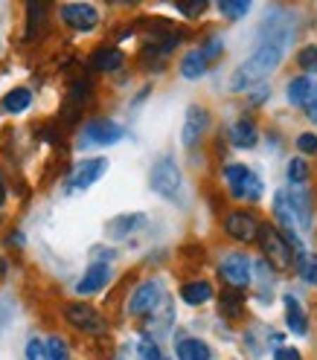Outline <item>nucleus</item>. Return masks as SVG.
I'll return each instance as SVG.
<instances>
[{"label": "nucleus", "instance_id": "7", "mask_svg": "<svg viewBox=\"0 0 317 360\" xmlns=\"http://www.w3.org/2000/svg\"><path fill=\"white\" fill-rule=\"evenodd\" d=\"M259 244H262V250H265V256H268V262H274L277 267H288L294 259H291V247L285 244V238L274 230V227H259Z\"/></svg>", "mask_w": 317, "mask_h": 360}, {"label": "nucleus", "instance_id": "6", "mask_svg": "<svg viewBox=\"0 0 317 360\" xmlns=\"http://www.w3.org/2000/svg\"><path fill=\"white\" fill-rule=\"evenodd\" d=\"M64 314H67V320H70V323H73L79 331H85V334H105V331H108L105 317H102L99 311L90 308V305L73 302V305L64 308Z\"/></svg>", "mask_w": 317, "mask_h": 360}, {"label": "nucleus", "instance_id": "25", "mask_svg": "<svg viewBox=\"0 0 317 360\" xmlns=\"http://www.w3.org/2000/svg\"><path fill=\"white\" fill-rule=\"evenodd\" d=\"M44 357L47 360H70V352H67V343L61 337H50V340L44 343Z\"/></svg>", "mask_w": 317, "mask_h": 360}, {"label": "nucleus", "instance_id": "26", "mask_svg": "<svg viewBox=\"0 0 317 360\" xmlns=\"http://www.w3.org/2000/svg\"><path fill=\"white\" fill-rule=\"evenodd\" d=\"M218 9H221V15H228V18H242V15L251 12V4H247V0H221Z\"/></svg>", "mask_w": 317, "mask_h": 360}, {"label": "nucleus", "instance_id": "1", "mask_svg": "<svg viewBox=\"0 0 317 360\" xmlns=\"http://www.w3.org/2000/svg\"><path fill=\"white\" fill-rule=\"evenodd\" d=\"M291 38H294V30L291 27H277L274 18L265 20V27L259 32L256 50L251 53V58H247L239 67V70H236V76H233V90H247V87L265 82L280 67L282 53H285V44Z\"/></svg>", "mask_w": 317, "mask_h": 360}, {"label": "nucleus", "instance_id": "37", "mask_svg": "<svg viewBox=\"0 0 317 360\" xmlns=\"http://www.w3.org/2000/svg\"><path fill=\"white\" fill-rule=\"evenodd\" d=\"M6 200V189H4V184H0V204H4Z\"/></svg>", "mask_w": 317, "mask_h": 360}, {"label": "nucleus", "instance_id": "29", "mask_svg": "<svg viewBox=\"0 0 317 360\" xmlns=\"http://www.w3.org/2000/svg\"><path fill=\"white\" fill-rule=\"evenodd\" d=\"M297 64L303 67L306 73H317V44H314V47H306V50H300V56H297Z\"/></svg>", "mask_w": 317, "mask_h": 360}, {"label": "nucleus", "instance_id": "10", "mask_svg": "<svg viewBox=\"0 0 317 360\" xmlns=\"http://www.w3.org/2000/svg\"><path fill=\"white\" fill-rule=\"evenodd\" d=\"M61 20L70 30L90 32V30L99 24V12L90 6V4H67V6H61Z\"/></svg>", "mask_w": 317, "mask_h": 360}, {"label": "nucleus", "instance_id": "20", "mask_svg": "<svg viewBox=\"0 0 317 360\" xmlns=\"http://www.w3.org/2000/svg\"><path fill=\"white\" fill-rule=\"evenodd\" d=\"M213 297V288H210V282H187L184 288H180V300H184L187 305H204Z\"/></svg>", "mask_w": 317, "mask_h": 360}, {"label": "nucleus", "instance_id": "9", "mask_svg": "<svg viewBox=\"0 0 317 360\" xmlns=\"http://www.w3.org/2000/svg\"><path fill=\"white\" fill-rule=\"evenodd\" d=\"M105 172H108V160H105V157H94V160H82V163L73 169L70 184H67V186H70L73 192H85L87 186H94Z\"/></svg>", "mask_w": 317, "mask_h": 360}, {"label": "nucleus", "instance_id": "31", "mask_svg": "<svg viewBox=\"0 0 317 360\" xmlns=\"http://www.w3.org/2000/svg\"><path fill=\"white\" fill-rule=\"evenodd\" d=\"M140 357H143V360H163V352L157 349V343H154V340L143 337V340H140Z\"/></svg>", "mask_w": 317, "mask_h": 360}, {"label": "nucleus", "instance_id": "8", "mask_svg": "<svg viewBox=\"0 0 317 360\" xmlns=\"http://www.w3.org/2000/svg\"><path fill=\"white\" fill-rule=\"evenodd\" d=\"M221 276L233 290H244L251 285V259L242 253H230L221 259Z\"/></svg>", "mask_w": 317, "mask_h": 360}, {"label": "nucleus", "instance_id": "33", "mask_svg": "<svg viewBox=\"0 0 317 360\" xmlns=\"http://www.w3.org/2000/svg\"><path fill=\"white\" fill-rule=\"evenodd\" d=\"M27 360H47V357H44V343L35 340V337L27 343Z\"/></svg>", "mask_w": 317, "mask_h": 360}, {"label": "nucleus", "instance_id": "16", "mask_svg": "<svg viewBox=\"0 0 317 360\" xmlns=\"http://www.w3.org/2000/svg\"><path fill=\"white\" fill-rule=\"evenodd\" d=\"M175 354H178V360H210L213 357L210 346L204 340H198V337H184V340L178 343Z\"/></svg>", "mask_w": 317, "mask_h": 360}, {"label": "nucleus", "instance_id": "35", "mask_svg": "<svg viewBox=\"0 0 317 360\" xmlns=\"http://www.w3.org/2000/svg\"><path fill=\"white\" fill-rule=\"evenodd\" d=\"M178 9L184 15H198L204 12V0H189V4H178Z\"/></svg>", "mask_w": 317, "mask_h": 360}, {"label": "nucleus", "instance_id": "27", "mask_svg": "<svg viewBox=\"0 0 317 360\" xmlns=\"http://www.w3.org/2000/svg\"><path fill=\"white\" fill-rule=\"evenodd\" d=\"M221 302H224V314H228V317H239L242 314V294L239 290H224L221 294Z\"/></svg>", "mask_w": 317, "mask_h": 360}, {"label": "nucleus", "instance_id": "30", "mask_svg": "<svg viewBox=\"0 0 317 360\" xmlns=\"http://www.w3.org/2000/svg\"><path fill=\"white\" fill-rule=\"evenodd\" d=\"M221 50H224V41H221V38H210V41H207V44H204V47H201V56H204V58H207V61L213 64V61L221 56Z\"/></svg>", "mask_w": 317, "mask_h": 360}, {"label": "nucleus", "instance_id": "36", "mask_svg": "<svg viewBox=\"0 0 317 360\" xmlns=\"http://www.w3.org/2000/svg\"><path fill=\"white\" fill-rule=\"evenodd\" d=\"M306 110H309V117L317 122V84L311 87V94H309V99H306Z\"/></svg>", "mask_w": 317, "mask_h": 360}, {"label": "nucleus", "instance_id": "34", "mask_svg": "<svg viewBox=\"0 0 317 360\" xmlns=\"http://www.w3.org/2000/svg\"><path fill=\"white\" fill-rule=\"evenodd\" d=\"M274 360H303V354L297 349H291V346H277Z\"/></svg>", "mask_w": 317, "mask_h": 360}, {"label": "nucleus", "instance_id": "4", "mask_svg": "<svg viewBox=\"0 0 317 360\" xmlns=\"http://www.w3.org/2000/svg\"><path fill=\"white\" fill-rule=\"evenodd\" d=\"M125 137V128L111 122V120H90L82 134H79V148H90V146H114Z\"/></svg>", "mask_w": 317, "mask_h": 360}, {"label": "nucleus", "instance_id": "12", "mask_svg": "<svg viewBox=\"0 0 317 360\" xmlns=\"http://www.w3.org/2000/svg\"><path fill=\"white\" fill-rule=\"evenodd\" d=\"M224 230H228V236H233L236 241H256L259 236V224L251 212H230L228 221H224Z\"/></svg>", "mask_w": 317, "mask_h": 360}, {"label": "nucleus", "instance_id": "14", "mask_svg": "<svg viewBox=\"0 0 317 360\" xmlns=\"http://www.w3.org/2000/svg\"><path fill=\"white\" fill-rule=\"evenodd\" d=\"M108 279H111V267H108L105 262H97V264H90V267H87V274L79 279L76 290H79L82 297L97 294V290H102V288L108 285Z\"/></svg>", "mask_w": 317, "mask_h": 360}, {"label": "nucleus", "instance_id": "19", "mask_svg": "<svg viewBox=\"0 0 317 360\" xmlns=\"http://www.w3.org/2000/svg\"><path fill=\"white\" fill-rule=\"evenodd\" d=\"M207 67H210V61L201 56V50H189L184 56V61H180V76L184 79H201L204 73H207Z\"/></svg>", "mask_w": 317, "mask_h": 360}, {"label": "nucleus", "instance_id": "13", "mask_svg": "<svg viewBox=\"0 0 317 360\" xmlns=\"http://www.w3.org/2000/svg\"><path fill=\"white\" fill-rule=\"evenodd\" d=\"M210 122V114H207V108H201V105H192L187 110V122H184V146L192 148L198 140H201V134L204 128H207Z\"/></svg>", "mask_w": 317, "mask_h": 360}, {"label": "nucleus", "instance_id": "32", "mask_svg": "<svg viewBox=\"0 0 317 360\" xmlns=\"http://www.w3.org/2000/svg\"><path fill=\"white\" fill-rule=\"evenodd\" d=\"M297 148L306 151V154H314L317 151V134H300V137H297Z\"/></svg>", "mask_w": 317, "mask_h": 360}, {"label": "nucleus", "instance_id": "5", "mask_svg": "<svg viewBox=\"0 0 317 360\" xmlns=\"http://www.w3.org/2000/svg\"><path fill=\"white\" fill-rule=\"evenodd\" d=\"M161 302H163V285L157 279L143 282L137 290H134V297L128 300V314L131 317H143V314H151Z\"/></svg>", "mask_w": 317, "mask_h": 360}, {"label": "nucleus", "instance_id": "28", "mask_svg": "<svg viewBox=\"0 0 317 360\" xmlns=\"http://www.w3.org/2000/svg\"><path fill=\"white\" fill-rule=\"evenodd\" d=\"M285 174H288L291 184H306V180H309V166H306V160L294 157V160L288 163V169H285Z\"/></svg>", "mask_w": 317, "mask_h": 360}, {"label": "nucleus", "instance_id": "24", "mask_svg": "<svg viewBox=\"0 0 317 360\" xmlns=\"http://www.w3.org/2000/svg\"><path fill=\"white\" fill-rule=\"evenodd\" d=\"M297 270L309 285H317V253H303L297 259Z\"/></svg>", "mask_w": 317, "mask_h": 360}, {"label": "nucleus", "instance_id": "22", "mask_svg": "<svg viewBox=\"0 0 317 360\" xmlns=\"http://www.w3.org/2000/svg\"><path fill=\"white\" fill-rule=\"evenodd\" d=\"M32 102V94L27 87H15L9 90V94L4 96V110H9V114H20V110H27Z\"/></svg>", "mask_w": 317, "mask_h": 360}, {"label": "nucleus", "instance_id": "11", "mask_svg": "<svg viewBox=\"0 0 317 360\" xmlns=\"http://www.w3.org/2000/svg\"><path fill=\"white\" fill-rule=\"evenodd\" d=\"M285 195H288V207H291V215H294V221H297V230L300 233H311V224H314V218H311V195L306 192V189H285Z\"/></svg>", "mask_w": 317, "mask_h": 360}, {"label": "nucleus", "instance_id": "15", "mask_svg": "<svg viewBox=\"0 0 317 360\" xmlns=\"http://www.w3.org/2000/svg\"><path fill=\"white\" fill-rule=\"evenodd\" d=\"M282 302H285V323H288V331H294V334L303 337V334L309 331V317H306L300 300L291 297V294H285Z\"/></svg>", "mask_w": 317, "mask_h": 360}, {"label": "nucleus", "instance_id": "2", "mask_svg": "<svg viewBox=\"0 0 317 360\" xmlns=\"http://www.w3.org/2000/svg\"><path fill=\"white\" fill-rule=\"evenodd\" d=\"M149 184L157 195H163L169 200H175L180 195V169L172 157H161L154 166H151V174H149Z\"/></svg>", "mask_w": 317, "mask_h": 360}, {"label": "nucleus", "instance_id": "21", "mask_svg": "<svg viewBox=\"0 0 317 360\" xmlns=\"http://www.w3.org/2000/svg\"><path fill=\"white\" fill-rule=\"evenodd\" d=\"M143 224V215H120L114 221H108V236L111 238H125L134 227H140Z\"/></svg>", "mask_w": 317, "mask_h": 360}, {"label": "nucleus", "instance_id": "17", "mask_svg": "<svg viewBox=\"0 0 317 360\" xmlns=\"http://www.w3.org/2000/svg\"><path fill=\"white\" fill-rule=\"evenodd\" d=\"M90 64H94V70H99V73H111L123 64V53L117 47H99L94 53V58H90Z\"/></svg>", "mask_w": 317, "mask_h": 360}, {"label": "nucleus", "instance_id": "3", "mask_svg": "<svg viewBox=\"0 0 317 360\" xmlns=\"http://www.w3.org/2000/svg\"><path fill=\"white\" fill-rule=\"evenodd\" d=\"M224 180H228L233 198H247V200L262 198V180L242 163H230L224 169Z\"/></svg>", "mask_w": 317, "mask_h": 360}, {"label": "nucleus", "instance_id": "23", "mask_svg": "<svg viewBox=\"0 0 317 360\" xmlns=\"http://www.w3.org/2000/svg\"><path fill=\"white\" fill-rule=\"evenodd\" d=\"M311 87H314V82H311L309 76L291 79V82H288V102H291V105H306Z\"/></svg>", "mask_w": 317, "mask_h": 360}, {"label": "nucleus", "instance_id": "18", "mask_svg": "<svg viewBox=\"0 0 317 360\" xmlns=\"http://www.w3.org/2000/svg\"><path fill=\"white\" fill-rule=\"evenodd\" d=\"M230 140H233V146H239V148H254L256 140H259L256 125H254L251 120H239V122L233 125V131H230Z\"/></svg>", "mask_w": 317, "mask_h": 360}]
</instances>
